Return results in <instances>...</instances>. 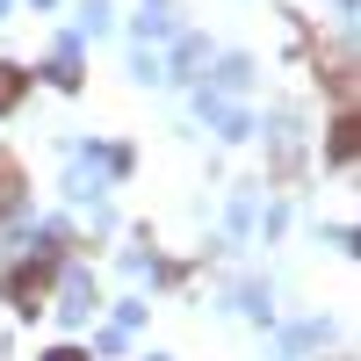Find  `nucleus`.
Here are the masks:
<instances>
[{"label": "nucleus", "mask_w": 361, "mask_h": 361, "mask_svg": "<svg viewBox=\"0 0 361 361\" xmlns=\"http://www.w3.org/2000/svg\"><path fill=\"white\" fill-rule=\"evenodd\" d=\"M51 361H80V354H51Z\"/></svg>", "instance_id": "2"}, {"label": "nucleus", "mask_w": 361, "mask_h": 361, "mask_svg": "<svg viewBox=\"0 0 361 361\" xmlns=\"http://www.w3.org/2000/svg\"><path fill=\"white\" fill-rule=\"evenodd\" d=\"M15 94H22V73H8V66H0V109H8Z\"/></svg>", "instance_id": "1"}]
</instances>
